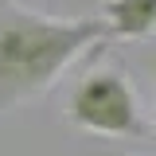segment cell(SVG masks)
<instances>
[{"instance_id":"cell-2","label":"cell","mask_w":156,"mask_h":156,"mask_svg":"<svg viewBox=\"0 0 156 156\" xmlns=\"http://www.w3.org/2000/svg\"><path fill=\"white\" fill-rule=\"evenodd\" d=\"M66 121L82 133H98V136H144L148 133L136 86L129 82L125 70H113V66H90L70 86Z\"/></svg>"},{"instance_id":"cell-1","label":"cell","mask_w":156,"mask_h":156,"mask_svg":"<svg viewBox=\"0 0 156 156\" xmlns=\"http://www.w3.org/2000/svg\"><path fill=\"white\" fill-rule=\"evenodd\" d=\"M101 20H62L0 0V113L47 94L78 55L101 43Z\"/></svg>"},{"instance_id":"cell-3","label":"cell","mask_w":156,"mask_h":156,"mask_svg":"<svg viewBox=\"0 0 156 156\" xmlns=\"http://www.w3.org/2000/svg\"><path fill=\"white\" fill-rule=\"evenodd\" d=\"M101 27L117 39H152L156 31V0H105Z\"/></svg>"}]
</instances>
